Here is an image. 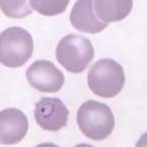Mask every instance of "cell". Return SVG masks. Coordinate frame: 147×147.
<instances>
[{"instance_id": "cell-1", "label": "cell", "mask_w": 147, "mask_h": 147, "mask_svg": "<svg viewBox=\"0 0 147 147\" xmlns=\"http://www.w3.org/2000/svg\"><path fill=\"white\" fill-rule=\"evenodd\" d=\"M77 122L80 131L94 141L106 139L115 127V117L110 107L95 100H88L80 106Z\"/></svg>"}, {"instance_id": "cell-2", "label": "cell", "mask_w": 147, "mask_h": 147, "mask_svg": "<svg viewBox=\"0 0 147 147\" xmlns=\"http://www.w3.org/2000/svg\"><path fill=\"white\" fill-rule=\"evenodd\" d=\"M125 77L124 69L110 58L98 60L87 74V84L95 95L112 98L122 91Z\"/></svg>"}, {"instance_id": "cell-3", "label": "cell", "mask_w": 147, "mask_h": 147, "mask_svg": "<svg viewBox=\"0 0 147 147\" xmlns=\"http://www.w3.org/2000/svg\"><path fill=\"white\" fill-rule=\"evenodd\" d=\"M34 52V40L28 30L11 27L0 34V64L8 68L25 65Z\"/></svg>"}, {"instance_id": "cell-4", "label": "cell", "mask_w": 147, "mask_h": 147, "mask_svg": "<svg viewBox=\"0 0 147 147\" xmlns=\"http://www.w3.org/2000/svg\"><path fill=\"white\" fill-rule=\"evenodd\" d=\"M94 57V47L91 41L80 34H67L59 41L56 48V58L68 72H84Z\"/></svg>"}, {"instance_id": "cell-5", "label": "cell", "mask_w": 147, "mask_h": 147, "mask_svg": "<svg viewBox=\"0 0 147 147\" xmlns=\"http://www.w3.org/2000/svg\"><path fill=\"white\" fill-rule=\"evenodd\" d=\"M26 76L30 86L40 92H58L65 82L63 73L47 60L34 61L28 68Z\"/></svg>"}, {"instance_id": "cell-6", "label": "cell", "mask_w": 147, "mask_h": 147, "mask_svg": "<svg viewBox=\"0 0 147 147\" xmlns=\"http://www.w3.org/2000/svg\"><path fill=\"white\" fill-rule=\"evenodd\" d=\"M69 110L63 101L56 97H43L35 103L34 119L41 129L57 131L68 122Z\"/></svg>"}, {"instance_id": "cell-7", "label": "cell", "mask_w": 147, "mask_h": 147, "mask_svg": "<svg viewBox=\"0 0 147 147\" xmlns=\"http://www.w3.org/2000/svg\"><path fill=\"white\" fill-rule=\"evenodd\" d=\"M28 129L27 116L16 108L4 109L0 112V143L13 145L26 136Z\"/></svg>"}, {"instance_id": "cell-8", "label": "cell", "mask_w": 147, "mask_h": 147, "mask_svg": "<svg viewBox=\"0 0 147 147\" xmlns=\"http://www.w3.org/2000/svg\"><path fill=\"white\" fill-rule=\"evenodd\" d=\"M70 21L76 30L87 34H98L108 26L97 18L94 0H78L71 11Z\"/></svg>"}, {"instance_id": "cell-9", "label": "cell", "mask_w": 147, "mask_h": 147, "mask_svg": "<svg viewBox=\"0 0 147 147\" xmlns=\"http://www.w3.org/2000/svg\"><path fill=\"white\" fill-rule=\"evenodd\" d=\"M134 0H94V11L103 23L120 22L129 15Z\"/></svg>"}, {"instance_id": "cell-10", "label": "cell", "mask_w": 147, "mask_h": 147, "mask_svg": "<svg viewBox=\"0 0 147 147\" xmlns=\"http://www.w3.org/2000/svg\"><path fill=\"white\" fill-rule=\"evenodd\" d=\"M70 0H30L32 9L43 16H57L67 9Z\"/></svg>"}, {"instance_id": "cell-11", "label": "cell", "mask_w": 147, "mask_h": 147, "mask_svg": "<svg viewBox=\"0 0 147 147\" xmlns=\"http://www.w3.org/2000/svg\"><path fill=\"white\" fill-rule=\"evenodd\" d=\"M0 9L4 15L13 19H22L32 12L30 0H0Z\"/></svg>"}]
</instances>
